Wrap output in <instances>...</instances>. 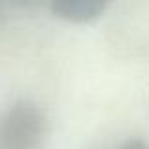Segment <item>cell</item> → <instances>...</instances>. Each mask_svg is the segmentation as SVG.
Returning <instances> with one entry per match:
<instances>
[{
	"label": "cell",
	"mask_w": 149,
	"mask_h": 149,
	"mask_svg": "<svg viewBox=\"0 0 149 149\" xmlns=\"http://www.w3.org/2000/svg\"><path fill=\"white\" fill-rule=\"evenodd\" d=\"M45 132L44 111L30 100H17L0 115V149H40Z\"/></svg>",
	"instance_id": "6da1fadb"
},
{
	"label": "cell",
	"mask_w": 149,
	"mask_h": 149,
	"mask_svg": "<svg viewBox=\"0 0 149 149\" xmlns=\"http://www.w3.org/2000/svg\"><path fill=\"white\" fill-rule=\"evenodd\" d=\"M111 0H51L49 8L55 17L68 23H93L100 19Z\"/></svg>",
	"instance_id": "7a4b0ae2"
},
{
	"label": "cell",
	"mask_w": 149,
	"mask_h": 149,
	"mask_svg": "<svg viewBox=\"0 0 149 149\" xmlns=\"http://www.w3.org/2000/svg\"><path fill=\"white\" fill-rule=\"evenodd\" d=\"M119 149H149V146L146 142H142V140H130V142L123 143Z\"/></svg>",
	"instance_id": "3957f363"
},
{
	"label": "cell",
	"mask_w": 149,
	"mask_h": 149,
	"mask_svg": "<svg viewBox=\"0 0 149 149\" xmlns=\"http://www.w3.org/2000/svg\"><path fill=\"white\" fill-rule=\"evenodd\" d=\"M4 8H6V2L0 0V21H2V17H4Z\"/></svg>",
	"instance_id": "277c9868"
},
{
	"label": "cell",
	"mask_w": 149,
	"mask_h": 149,
	"mask_svg": "<svg viewBox=\"0 0 149 149\" xmlns=\"http://www.w3.org/2000/svg\"><path fill=\"white\" fill-rule=\"evenodd\" d=\"M17 4H29V2H34V0H15Z\"/></svg>",
	"instance_id": "5b68a950"
}]
</instances>
